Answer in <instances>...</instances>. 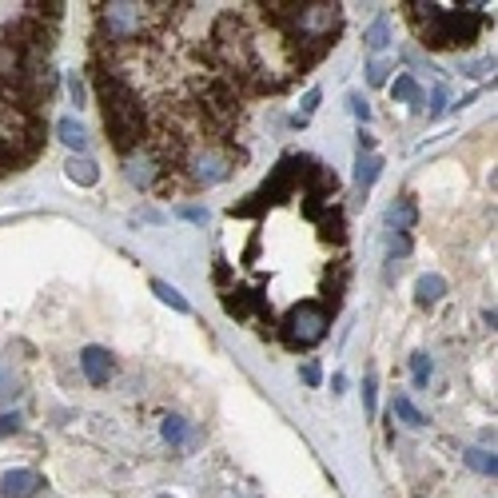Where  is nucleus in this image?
I'll return each mask as SVG.
<instances>
[{
    "instance_id": "nucleus-7",
    "label": "nucleus",
    "mask_w": 498,
    "mask_h": 498,
    "mask_svg": "<svg viewBox=\"0 0 498 498\" xmlns=\"http://www.w3.org/2000/svg\"><path fill=\"white\" fill-rule=\"evenodd\" d=\"M80 371H84V379L92 387H104L108 379H112L116 363H112V355H108L104 347H84L80 351Z\"/></svg>"
},
{
    "instance_id": "nucleus-22",
    "label": "nucleus",
    "mask_w": 498,
    "mask_h": 498,
    "mask_svg": "<svg viewBox=\"0 0 498 498\" xmlns=\"http://www.w3.org/2000/svg\"><path fill=\"white\" fill-rule=\"evenodd\" d=\"M387 251H391V256H407V251H411V239H407L403 231H391V239H387Z\"/></svg>"
},
{
    "instance_id": "nucleus-29",
    "label": "nucleus",
    "mask_w": 498,
    "mask_h": 498,
    "mask_svg": "<svg viewBox=\"0 0 498 498\" xmlns=\"http://www.w3.org/2000/svg\"><path fill=\"white\" fill-rule=\"evenodd\" d=\"M180 216L192 219V224H207V212H204V207H180Z\"/></svg>"
},
{
    "instance_id": "nucleus-9",
    "label": "nucleus",
    "mask_w": 498,
    "mask_h": 498,
    "mask_svg": "<svg viewBox=\"0 0 498 498\" xmlns=\"http://www.w3.org/2000/svg\"><path fill=\"white\" fill-rule=\"evenodd\" d=\"M64 175H69L72 184H80V187H92L100 180V168L88 156H72L69 164H64Z\"/></svg>"
},
{
    "instance_id": "nucleus-1",
    "label": "nucleus",
    "mask_w": 498,
    "mask_h": 498,
    "mask_svg": "<svg viewBox=\"0 0 498 498\" xmlns=\"http://www.w3.org/2000/svg\"><path fill=\"white\" fill-rule=\"evenodd\" d=\"M92 80H96L100 108H104L108 140H112V148L120 156H132V152L143 148V140H148V120H143V104H140L136 88L116 69H108V64H96Z\"/></svg>"
},
{
    "instance_id": "nucleus-4",
    "label": "nucleus",
    "mask_w": 498,
    "mask_h": 498,
    "mask_svg": "<svg viewBox=\"0 0 498 498\" xmlns=\"http://www.w3.org/2000/svg\"><path fill=\"white\" fill-rule=\"evenodd\" d=\"M327 327H331V312L323 303H315V299H307V303H299L283 315L280 339L291 351H307V347H315V343L327 339Z\"/></svg>"
},
{
    "instance_id": "nucleus-14",
    "label": "nucleus",
    "mask_w": 498,
    "mask_h": 498,
    "mask_svg": "<svg viewBox=\"0 0 498 498\" xmlns=\"http://www.w3.org/2000/svg\"><path fill=\"white\" fill-rule=\"evenodd\" d=\"M391 96L407 100V104H423V88L415 84V76H398V80L391 84Z\"/></svg>"
},
{
    "instance_id": "nucleus-26",
    "label": "nucleus",
    "mask_w": 498,
    "mask_h": 498,
    "mask_svg": "<svg viewBox=\"0 0 498 498\" xmlns=\"http://www.w3.org/2000/svg\"><path fill=\"white\" fill-rule=\"evenodd\" d=\"M363 407H367V415H375V375L363 379Z\"/></svg>"
},
{
    "instance_id": "nucleus-8",
    "label": "nucleus",
    "mask_w": 498,
    "mask_h": 498,
    "mask_svg": "<svg viewBox=\"0 0 498 498\" xmlns=\"http://www.w3.org/2000/svg\"><path fill=\"white\" fill-rule=\"evenodd\" d=\"M44 486V479L37 471H8L5 479H0V494L5 498H32Z\"/></svg>"
},
{
    "instance_id": "nucleus-17",
    "label": "nucleus",
    "mask_w": 498,
    "mask_h": 498,
    "mask_svg": "<svg viewBox=\"0 0 498 498\" xmlns=\"http://www.w3.org/2000/svg\"><path fill=\"white\" fill-rule=\"evenodd\" d=\"M319 228H323V239L343 243V212L331 207V212H319Z\"/></svg>"
},
{
    "instance_id": "nucleus-12",
    "label": "nucleus",
    "mask_w": 498,
    "mask_h": 498,
    "mask_svg": "<svg viewBox=\"0 0 498 498\" xmlns=\"http://www.w3.org/2000/svg\"><path fill=\"white\" fill-rule=\"evenodd\" d=\"M57 136H60L64 143H69L72 152H84V148H88V132H84L80 120H72V116H64L60 124H57Z\"/></svg>"
},
{
    "instance_id": "nucleus-28",
    "label": "nucleus",
    "mask_w": 498,
    "mask_h": 498,
    "mask_svg": "<svg viewBox=\"0 0 498 498\" xmlns=\"http://www.w3.org/2000/svg\"><path fill=\"white\" fill-rule=\"evenodd\" d=\"M16 430H20V419H16V415H0V439H5V435H16Z\"/></svg>"
},
{
    "instance_id": "nucleus-18",
    "label": "nucleus",
    "mask_w": 498,
    "mask_h": 498,
    "mask_svg": "<svg viewBox=\"0 0 498 498\" xmlns=\"http://www.w3.org/2000/svg\"><path fill=\"white\" fill-rule=\"evenodd\" d=\"M467 462H471V467L479 471V474H491V479H494V471H498L494 455H486V450H467Z\"/></svg>"
},
{
    "instance_id": "nucleus-10",
    "label": "nucleus",
    "mask_w": 498,
    "mask_h": 498,
    "mask_svg": "<svg viewBox=\"0 0 498 498\" xmlns=\"http://www.w3.org/2000/svg\"><path fill=\"white\" fill-rule=\"evenodd\" d=\"M442 295H447V280H442V275H423V280L415 283V299H419V307L439 303Z\"/></svg>"
},
{
    "instance_id": "nucleus-19",
    "label": "nucleus",
    "mask_w": 498,
    "mask_h": 498,
    "mask_svg": "<svg viewBox=\"0 0 498 498\" xmlns=\"http://www.w3.org/2000/svg\"><path fill=\"white\" fill-rule=\"evenodd\" d=\"M184 435H187V427H184L180 415H168V419H164V439H168V442H184Z\"/></svg>"
},
{
    "instance_id": "nucleus-6",
    "label": "nucleus",
    "mask_w": 498,
    "mask_h": 498,
    "mask_svg": "<svg viewBox=\"0 0 498 498\" xmlns=\"http://www.w3.org/2000/svg\"><path fill=\"white\" fill-rule=\"evenodd\" d=\"M124 172H128V180L136 184V187H156L160 175L168 172V168H164V164L152 156L148 148H136L132 156H124Z\"/></svg>"
},
{
    "instance_id": "nucleus-21",
    "label": "nucleus",
    "mask_w": 498,
    "mask_h": 498,
    "mask_svg": "<svg viewBox=\"0 0 498 498\" xmlns=\"http://www.w3.org/2000/svg\"><path fill=\"white\" fill-rule=\"evenodd\" d=\"M367 44H371V52H383V48H387V20H383V16L371 25V32H367Z\"/></svg>"
},
{
    "instance_id": "nucleus-15",
    "label": "nucleus",
    "mask_w": 498,
    "mask_h": 498,
    "mask_svg": "<svg viewBox=\"0 0 498 498\" xmlns=\"http://www.w3.org/2000/svg\"><path fill=\"white\" fill-rule=\"evenodd\" d=\"M152 291H156L160 299H164V303H168V307H175V312H192V303H187V299L180 295V291H175V287L172 283H164V280H152Z\"/></svg>"
},
{
    "instance_id": "nucleus-16",
    "label": "nucleus",
    "mask_w": 498,
    "mask_h": 498,
    "mask_svg": "<svg viewBox=\"0 0 498 498\" xmlns=\"http://www.w3.org/2000/svg\"><path fill=\"white\" fill-rule=\"evenodd\" d=\"M391 415H398V419H403L407 427H423V423H427V419L419 415V407H415V403H411V398H407V395H395V407H391Z\"/></svg>"
},
{
    "instance_id": "nucleus-5",
    "label": "nucleus",
    "mask_w": 498,
    "mask_h": 498,
    "mask_svg": "<svg viewBox=\"0 0 498 498\" xmlns=\"http://www.w3.org/2000/svg\"><path fill=\"white\" fill-rule=\"evenodd\" d=\"M224 312L231 319H251L260 315V331L263 335H275V319L268 312V303H263L260 291H251V287H231V291L224 295Z\"/></svg>"
},
{
    "instance_id": "nucleus-11",
    "label": "nucleus",
    "mask_w": 498,
    "mask_h": 498,
    "mask_svg": "<svg viewBox=\"0 0 498 498\" xmlns=\"http://www.w3.org/2000/svg\"><path fill=\"white\" fill-rule=\"evenodd\" d=\"M387 224H391V231H407L415 224V199L411 196H398L391 204V212H387Z\"/></svg>"
},
{
    "instance_id": "nucleus-30",
    "label": "nucleus",
    "mask_w": 498,
    "mask_h": 498,
    "mask_svg": "<svg viewBox=\"0 0 498 498\" xmlns=\"http://www.w3.org/2000/svg\"><path fill=\"white\" fill-rule=\"evenodd\" d=\"M442 100H447V92L435 88V96H430V116H442Z\"/></svg>"
},
{
    "instance_id": "nucleus-27",
    "label": "nucleus",
    "mask_w": 498,
    "mask_h": 498,
    "mask_svg": "<svg viewBox=\"0 0 498 498\" xmlns=\"http://www.w3.org/2000/svg\"><path fill=\"white\" fill-rule=\"evenodd\" d=\"M315 108H319V88H312V92L303 96V116H299V120H303V124H307V116H312Z\"/></svg>"
},
{
    "instance_id": "nucleus-2",
    "label": "nucleus",
    "mask_w": 498,
    "mask_h": 498,
    "mask_svg": "<svg viewBox=\"0 0 498 498\" xmlns=\"http://www.w3.org/2000/svg\"><path fill=\"white\" fill-rule=\"evenodd\" d=\"M403 8L427 48H467L482 32V13H474V8H459V13H447L439 5H403Z\"/></svg>"
},
{
    "instance_id": "nucleus-23",
    "label": "nucleus",
    "mask_w": 498,
    "mask_h": 498,
    "mask_svg": "<svg viewBox=\"0 0 498 498\" xmlns=\"http://www.w3.org/2000/svg\"><path fill=\"white\" fill-rule=\"evenodd\" d=\"M299 375H303V383H307V387H319V379H323V371H319V363H315V359H307L303 367H299Z\"/></svg>"
},
{
    "instance_id": "nucleus-13",
    "label": "nucleus",
    "mask_w": 498,
    "mask_h": 498,
    "mask_svg": "<svg viewBox=\"0 0 498 498\" xmlns=\"http://www.w3.org/2000/svg\"><path fill=\"white\" fill-rule=\"evenodd\" d=\"M379 172H383V160L379 156H359V168H355V184H359V192H367V187L379 180Z\"/></svg>"
},
{
    "instance_id": "nucleus-3",
    "label": "nucleus",
    "mask_w": 498,
    "mask_h": 498,
    "mask_svg": "<svg viewBox=\"0 0 498 498\" xmlns=\"http://www.w3.org/2000/svg\"><path fill=\"white\" fill-rule=\"evenodd\" d=\"M175 5H124V0H116V5H100V25H104L108 40L104 44H140L148 37V25L152 20H168Z\"/></svg>"
},
{
    "instance_id": "nucleus-32",
    "label": "nucleus",
    "mask_w": 498,
    "mask_h": 498,
    "mask_svg": "<svg viewBox=\"0 0 498 498\" xmlns=\"http://www.w3.org/2000/svg\"><path fill=\"white\" fill-rule=\"evenodd\" d=\"M160 498H168V494H160Z\"/></svg>"
},
{
    "instance_id": "nucleus-24",
    "label": "nucleus",
    "mask_w": 498,
    "mask_h": 498,
    "mask_svg": "<svg viewBox=\"0 0 498 498\" xmlns=\"http://www.w3.org/2000/svg\"><path fill=\"white\" fill-rule=\"evenodd\" d=\"M69 92H72V104H76V108H84V100H88V88H84V80H80V76H72V80H69Z\"/></svg>"
},
{
    "instance_id": "nucleus-31",
    "label": "nucleus",
    "mask_w": 498,
    "mask_h": 498,
    "mask_svg": "<svg viewBox=\"0 0 498 498\" xmlns=\"http://www.w3.org/2000/svg\"><path fill=\"white\" fill-rule=\"evenodd\" d=\"M351 104H355V116H359V120H371V108H367V104H363V100H359V96H355V100H351Z\"/></svg>"
},
{
    "instance_id": "nucleus-20",
    "label": "nucleus",
    "mask_w": 498,
    "mask_h": 498,
    "mask_svg": "<svg viewBox=\"0 0 498 498\" xmlns=\"http://www.w3.org/2000/svg\"><path fill=\"white\" fill-rule=\"evenodd\" d=\"M411 379H415V387H427L430 383V359L427 355H415L411 359Z\"/></svg>"
},
{
    "instance_id": "nucleus-25",
    "label": "nucleus",
    "mask_w": 498,
    "mask_h": 498,
    "mask_svg": "<svg viewBox=\"0 0 498 498\" xmlns=\"http://www.w3.org/2000/svg\"><path fill=\"white\" fill-rule=\"evenodd\" d=\"M387 72H391V69H387V64H383V60H375V64H371V69H367V80H371L375 88H379V84H387Z\"/></svg>"
}]
</instances>
